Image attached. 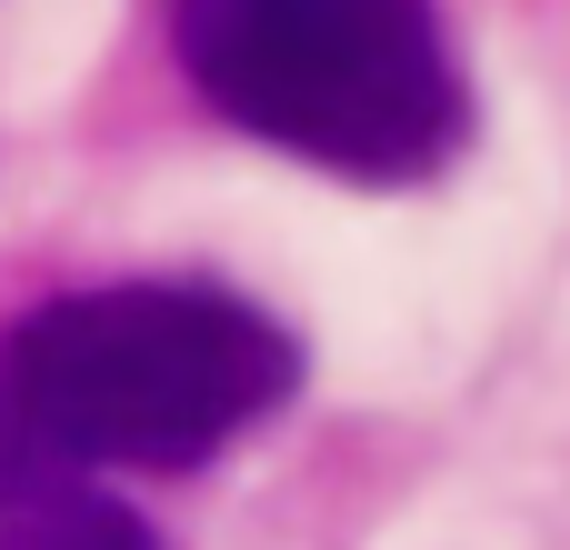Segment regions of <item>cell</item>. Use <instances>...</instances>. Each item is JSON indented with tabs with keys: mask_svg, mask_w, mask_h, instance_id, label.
Instances as JSON below:
<instances>
[{
	"mask_svg": "<svg viewBox=\"0 0 570 550\" xmlns=\"http://www.w3.org/2000/svg\"><path fill=\"white\" fill-rule=\"evenodd\" d=\"M301 341L220 281H90L0 331V471H200L301 401Z\"/></svg>",
	"mask_w": 570,
	"mask_h": 550,
	"instance_id": "1",
	"label": "cell"
},
{
	"mask_svg": "<svg viewBox=\"0 0 570 550\" xmlns=\"http://www.w3.org/2000/svg\"><path fill=\"white\" fill-rule=\"evenodd\" d=\"M210 120L361 180L421 190L471 150V80L441 0H160Z\"/></svg>",
	"mask_w": 570,
	"mask_h": 550,
	"instance_id": "2",
	"label": "cell"
},
{
	"mask_svg": "<svg viewBox=\"0 0 570 550\" xmlns=\"http://www.w3.org/2000/svg\"><path fill=\"white\" fill-rule=\"evenodd\" d=\"M0 550H170L150 511L80 471H0Z\"/></svg>",
	"mask_w": 570,
	"mask_h": 550,
	"instance_id": "3",
	"label": "cell"
}]
</instances>
